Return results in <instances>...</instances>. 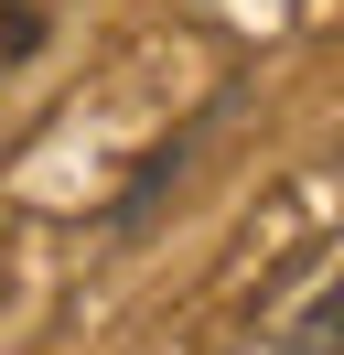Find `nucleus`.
<instances>
[{
	"label": "nucleus",
	"instance_id": "nucleus-1",
	"mask_svg": "<svg viewBox=\"0 0 344 355\" xmlns=\"http://www.w3.org/2000/svg\"><path fill=\"white\" fill-rule=\"evenodd\" d=\"M215 119H226V108H215ZM215 119H194V130H172L162 151L140 162V183H129V194H119V216H108V226H119V237H140V226L162 216V194H172V183H183V162H194V140H205Z\"/></svg>",
	"mask_w": 344,
	"mask_h": 355
},
{
	"label": "nucleus",
	"instance_id": "nucleus-2",
	"mask_svg": "<svg viewBox=\"0 0 344 355\" xmlns=\"http://www.w3.org/2000/svg\"><path fill=\"white\" fill-rule=\"evenodd\" d=\"M269 355H344V291H322V302L312 312H301V323L291 334H280V345Z\"/></svg>",
	"mask_w": 344,
	"mask_h": 355
},
{
	"label": "nucleus",
	"instance_id": "nucleus-3",
	"mask_svg": "<svg viewBox=\"0 0 344 355\" xmlns=\"http://www.w3.org/2000/svg\"><path fill=\"white\" fill-rule=\"evenodd\" d=\"M43 33H54V11H43V0H0V76H11V65H33V54H43Z\"/></svg>",
	"mask_w": 344,
	"mask_h": 355
}]
</instances>
